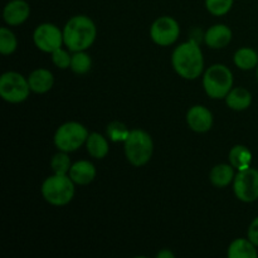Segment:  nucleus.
<instances>
[{
    "label": "nucleus",
    "mask_w": 258,
    "mask_h": 258,
    "mask_svg": "<svg viewBox=\"0 0 258 258\" xmlns=\"http://www.w3.org/2000/svg\"><path fill=\"white\" fill-rule=\"evenodd\" d=\"M256 75H257V80H258V66H257V68H256Z\"/></svg>",
    "instance_id": "30"
},
{
    "label": "nucleus",
    "mask_w": 258,
    "mask_h": 258,
    "mask_svg": "<svg viewBox=\"0 0 258 258\" xmlns=\"http://www.w3.org/2000/svg\"><path fill=\"white\" fill-rule=\"evenodd\" d=\"M233 191L237 199L243 203H252L258 199V170L247 168L238 170L233 180Z\"/></svg>",
    "instance_id": "8"
},
{
    "label": "nucleus",
    "mask_w": 258,
    "mask_h": 258,
    "mask_svg": "<svg viewBox=\"0 0 258 258\" xmlns=\"http://www.w3.org/2000/svg\"><path fill=\"white\" fill-rule=\"evenodd\" d=\"M233 33L231 28L226 24H214L204 34V42L209 48L213 49H222L226 48L232 42Z\"/></svg>",
    "instance_id": "13"
},
{
    "label": "nucleus",
    "mask_w": 258,
    "mask_h": 258,
    "mask_svg": "<svg viewBox=\"0 0 258 258\" xmlns=\"http://www.w3.org/2000/svg\"><path fill=\"white\" fill-rule=\"evenodd\" d=\"M30 15V5L25 0H12L3 10L4 22L9 27H17L28 20Z\"/></svg>",
    "instance_id": "12"
},
{
    "label": "nucleus",
    "mask_w": 258,
    "mask_h": 258,
    "mask_svg": "<svg viewBox=\"0 0 258 258\" xmlns=\"http://www.w3.org/2000/svg\"><path fill=\"white\" fill-rule=\"evenodd\" d=\"M229 164L237 170H244L252 164V153L247 146L234 145L228 154Z\"/></svg>",
    "instance_id": "20"
},
{
    "label": "nucleus",
    "mask_w": 258,
    "mask_h": 258,
    "mask_svg": "<svg viewBox=\"0 0 258 258\" xmlns=\"http://www.w3.org/2000/svg\"><path fill=\"white\" fill-rule=\"evenodd\" d=\"M75 185V181L70 178V175L52 174L42 183L40 193L50 206L63 207L72 202L76 193Z\"/></svg>",
    "instance_id": "4"
},
{
    "label": "nucleus",
    "mask_w": 258,
    "mask_h": 258,
    "mask_svg": "<svg viewBox=\"0 0 258 258\" xmlns=\"http://www.w3.org/2000/svg\"><path fill=\"white\" fill-rule=\"evenodd\" d=\"M88 135L90 133L85 125L77 121H68L57 128L53 141L59 151L73 153L82 145H86Z\"/></svg>",
    "instance_id": "6"
},
{
    "label": "nucleus",
    "mask_w": 258,
    "mask_h": 258,
    "mask_svg": "<svg viewBox=\"0 0 258 258\" xmlns=\"http://www.w3.org/2000/svg\"><path fill=\"white\" fill-rule=\"evenodd\" d=\"M186 123L194 133H207L213 126V113L206 106L196 105L186 112Z\"/></svg>",
    "instance_id": "11"
},
{
    "label": "nucleus",
    "mask_w": 258,
    "mask_h": 258,
    "mask_svg": "<svg viewBox=\"0 0 258 258\" xmlns=\"http://www.w3.org/2000/svg\"><path fill=\"white\" fill-rule=\"evenodd\" d=\"M171 66L181 78L188 81L197 80L204 73V57L196 40H188L174 49Z\"/></svg>",
    "instance_id": "1"
},
{
    "label": "nucleus",
    "mask_w": 258,
    "mask_h": 258,
    "mask_svg": "<svg viewBox=\"0 0 258 258\" xmlns=\"http://www.w3.org/2000/svg\"><path fill=\"white\" fill-rule=\"evenodd\" d=\"M180 35L179 23L171 17H160L151 24L150 38L160 47H169L178 40Z\"/></svg>",
    "instance_id": "10"
},
{
    "label": "nucleus",
    "mask_w": 258,
    "mask_h": 258,
    "mask_svg": "<svg viewBox=\"0 0 258 258\" xmlns=\"http://www.w3.org/2000/svg\"><path fill=\"white\" fill-rule=\"evenodd\" d=\"M71 166H72L71 159L68 156V153H64V151H58L50 160V168H52L53 174L68 175Z\"/></svg>",
    "instance_id": "24"
},
{
    "label": "nucleus",
    "mask_w": 258,
    "mask_h": 258,
    "mask_svg": "<svg viewBox=\"0 0 258 258\" xmlns=\"http://www.w3.org/2000/svg\"><path fill=\"white\" fill-rule=\"evenodd\" d=\"M228 258H257V246L248 238H237L227 249Z\"/></svg>",
    "instance_id": "18"
},
{
    "label": "nucleus",
    "mask_w": 258,
    "mask_h": 258,
    "mask_svg": "<svg viewBox=\"0 0 258 258\" xmlns=\"http://www.w3.org/2000/svg\"><path fill=\"white\" fill-rule=\"evenodd\" d=\"M86 149L92 158L103 159L107 156L110 151V145H108L107 139L100 133H91L86 141Z\"/></svg>",
    "instance_id": "19"
},
{
    "label": "nucleus",
    "mask_w": 258,
    "mask_h": 258,
    "mask_svg": "<svg viewBox=\"0 0 258 258\" xmlns=\"http://www.w3.org/2000/svg\"><path fill=\"white\" fill-rule=\"evenodd\" d=\"M234 78L232 71L226 64L211 66L203 73V87L208 97L223 100L233 88Z\"/></svg>",
    "instance_id": "5"
},
{
    "label": "nucleus",
    "mask_w": 258,
    "mask_h": 258,
    "mask_svg": "<svg viewBox=\"0 0 258 258\" xmlns=\"http://www.w3.org/2000/svg\"><path fill=\"white\" fill-rule=\"evenodd\" d=\"M247 238L258 247V217H256L249 224L248 231H247Z\"/></svg>",
    "instance_id": "28"
},
{
    "label": "nucleus",
    "mask_w": 258,
    "mask_h": 258,
    "mask_svg": "<svg viewBox=\"0 0 258 258\" xmlns=\"http://www.w3.org/2000/svg\"><path fill=\"white\" fill-rule=\"evenodd\" d=\"M32 92L28 82V77L20 73L9 71L3 73L0 77V96L4 101L9 103L24 102L29 93Z\"/></svg>",
    "instance_id": "7"
},
{
    "label": "nucleus",
    "mask_w": 258,
    "mask_h": 258,
    "mask_svg": "<svg viewBox=\"0 0 258 258\" xmlns=\"http://www.w3.org/2000/svg\"><path fill=\"white\" fill-rule=\"evenodd\" d=\"M156 257L158 258H174L175 257V254H174L170 249L164 248V249H161L158 254H156Z\"/></svg>",
    "instance_id": "29"
},
{
    "label": "nucleus",
    "mask_w": 258,
    "mask_h": 258,
    "mask_svg": "<svg viewBox=\"0 0 258 258\" xmlns=\"http://www.w3.org/2000/svg\"><path fill=\"white\" fill-rule=\"evenodd\" d=\"M52 54V62L59 70H67L71 67V60H72V54L62 47L55 49L54 52L50 53Z\"/></svg>",
    "instance_id": "26"
},
{
    "label": "nucleus",
    "mask_w": 258,
    "mask_h": 258,
    "mask_svg": "<svg viewBox=\"0 0 258 258\" xmlns=\"http://www.w3.org/2000/svg\"><path fill=\"white\" fill-rule=\"evenodd\" d=\"M226 100L227 106L234 111H244L251 106L252 93L244 87H234L231 92L227 95Z\"/></svg>",
    "instance_id": "17"
},
{
    "label": "nucleus",
    "mask_w": 258,
    "mask_h": 258,
    "mask_svg": "<svg viewBox=\"0 0 258 258\" xmlns=\"http://www.w3.org/2000/svg\"><path fill=\"white\" fill-rule=\"evenodd\" d=\"M18 39L14 33L7 27L0 28V53L3 55H10L17 50Z\"/></svg>",
    "instance_id": "23"
},
{
    "label": "nucleus",
    "mask_w": 258,
    "mask_h": 258,
    "mask_svg": "<svg viewBox=\"0 0 258 258\" xmlns=\"http://www.w3.org/2000/svg\"><path fill=\"white\" fill-rule=\"evenodd\" d=\"M107 134L112 141H125L126 138L130 134V130L126 128V126L121 122H112L108 125Z\"/></svg>",
    "instance_id": "27"
},
{
    "label": "nucleus",
    "mask_w": 258,
    "mask_h": 258,
    "mask_svg": "<svg viewBox=\"0 0 258 258\" xmlns=\"http://www.w3.org/2000/svg\"><path fill=\"white\" fill-rule=\"evenodd\" d=\"M33 42L39 50L44 53H53L64 44L63 30L52 23H43L34 29Z\"/></svg>",
    "instance_id": "9"
},
{
    "label": "nucleus",
    "mask_w": 258,
    "mask_h": 258,
    "mask_svg": "<svg viewBox=\"0 0 258 258\" xmlns=\"http://www.w3.org/2000/svg\"><path fill=\"white\" fill-rule=\"evenodd\" d=\"M28 82H29L32 92L42 95L52 90L54 85V77H53V73L47 68H38L28 76Z\"/></svg>",
    "instance_id": "15"
},
{
    "label": "nucleus",
    "mask_w": 258,
    "mask_h": 258,
    "mask_svg": "<svg viewBox=\"0 0 258 258\" xmlns=\"http://www.w3.org/2000/svg\"><path fill=\"white\" fill-rule=\"evenodd\" d=\"M96 174L97 171L91 161L80 160L72 164L68 175L77 185H88L95 180Z\"/></svg>",
    "instance_id": "14"
},
{
    "label": "nucleus",
    "mask_w": 258,
    "mask_h": 258,
    "mask_svg": "<svg viewBox=\"0 0 258 258\" xmlns=\"http://www.w3.org/2000/svg\"><path fill=\"white\" fill-rule=\"evenodd\" d=\"M62 30L64 45L71 52L87 50L97 37L95 22L87 15H76L71 18Z\"/></svg>",
    "instance_id": "2"
},
{
    "label": "nucleus",
    "mask_w": 258,
    "mask_h": 258,
    "mask_svg": "<svg viewBox=\"0 0 258 258\" xmlns=\"http://www.w3.org/2000/svg\"><path fill=\"white\" fill-rule=\"evenodd\" d=\"M233 62L236 67L242 71H251L258 66V53L253 48H239L233 55Z\"/></svg>",
    "instance_id": "21"
},
{
    "label": "nucleus",
    "mask_w": 258,
    "mask_h": 258,
    "mask_svg": "<svg viewBox=\"0 0 258 258\" xmlns=\"http://www.w3.org/2000/svg\"><path fill=\"white\" fill-rule=\"evenodd\" d=\"M92 67V59L90 54L86 50H80V52H73L72 60H71V70L76 75H86L90 72Z\"/></svg>",
    "instance_id": "22"
},
{
    "label": "nucleus",
    "mask_w": 258,
    "mask_h": 258,
    "mask_svg": "<svg viewBox=\"0 0 258 258\" xmlns=\"http://www.w3.org/2000/svg\"><path fill=\"white\" fill-rule=\"evenodd\" d=\"M233 2L234 0H206V7L212 15L223 17L232 9Z\"/></svg>",
    "instance_id": "25"
},
{
    "label": "nucleus",
    "mask_w": 258,
    "mask_h": 258,
    "mask_svg": "<svg viewBox=\"0 0 258 258\" xmlns=\"http://www.w3.org/2000/svg\"><path fill=\"white\" fill-rule=\"evenodd\" d=\"M234 178L236 173L231 164H218L209 174V180L216 188H226L229 184H233Z\"/></svg>",
    "instance_id": "16"
},
{
    "label": "nucleus",
    "mask_w": 258,
    "mask_h": 258,
    "mask_svg": "<svg viewBox=\"0 0 258 258\" xmlns=\"http://www.w3.org/2000/svg\"><path fill=\"white\" fill-rule=\"evenodd\" d=\"M123 150L128 163L134 166H144L151 160L154 154L153 138L141 128L130 130L123 141Z\"/></svg>",
    "instance_id": "3"
}]
</instances>
